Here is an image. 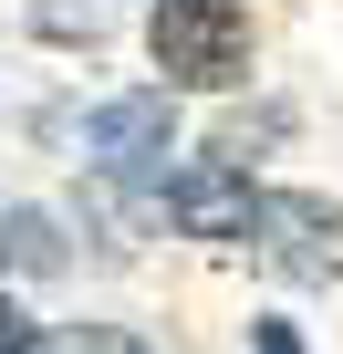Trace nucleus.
I'll list each match as a JSON object with an SVG mask.
<instances>
[{"label": "nucleus", "instance_id": "nucleus-2", "mask_svg": "<svg viewBox=\"0 0 343 354\" xmlns=\"http://www.w3.org/2000/svg\"><path fill=\"white\" fill-rule=\"evenodd\" d=\"M250 240H260V261L291 271V281H343V209H333V198L281 188V198L250 209Z\"/></svg>", "mask_w": 343, "mask_h": 354}, {"label": "nucleus", "instance_id": "nucleus-9", "mask_svg": "<svg viewBox=\"0 0 343 354\" xmlns=\"http://www.w3.org/2000/svg\"><path fill=\"white\" fill-rule=\"evenodd\" d=\"M250 354H302V333H291V323H271V313H260V323H250Z\"/></svg>", "mask_w": 343, "mask_h": 354}, {"label": "nucleus", "instance_id": "nucleus-3", "mask_svg": "<svg viewBox=\"0 0 343 354\" xmlns=\"http://www.w3.org/2000/svg\"><path fill=\"white\" fill-rule=\"evenodd\" d=\"M166 136H177L166 84H156V94H104V104L84 115V156H94V177H166V167H156Z\"/></svg>", "mask_w": 343, "mask_h": 354}, {"label": "nucleus", "instance_id": "nucleus-6", "mask_svg": "<svg viewBox=\"0 0 343 354\" xmlns=\"http://www.w3.org/2000/svg\"><path fill=\"white\" fill-rule=\"evenodd\" d=\"M281 125H291L281 104H260V115H229V136H219L208 156H229V167H250V146H281Z\"/></svg>", "mask_w": 343, "mask_h": 354}, {"label": "nucleus", "instance_id": "nucleus-4", "mask_svg": "<svg viewBox=\"0 0 343 354\" xmlns=\"http://www.w3.org/2000/svg\"><path fill=\"white\" fill-rule=\"evenodd\" d=\"M156 209L177 219L188 240H250L260 188H250V167H229V156H188L177 177H156Z\"/></svg>", "mask_w": 343, "mask_h": 354}, {"label": "nucleus", "instance_id": "nucleus-8", "mask_svg": "<svg viewBox=\"0 0 343 354\" xmlns=\"http://www.w3.org/2000/svg\"><path fill=\"white\" fill-rule=\"evenodd\" d=\"M0 354H42V323H32L11 292H0Z\"/></svg>", "mask_w": 343, "mask_h": 354}, {"label": "nucleus", "instance_id": "nucleus-7", "mask_svg": "<svg viewBox=\"0 0 343 354\" xmlns=\"http://www.w3.org/2000/svg\"><path fill=\"white\" fill-rule=\"evenodd\" d=\"M52 354H146V333H125V323H73Z\"/></svg>", "mask_w": 343, "mask_h": 354}, {"label": "nucleus", "instance_id": "nucleus-1", "mask_svg": "<svg viewBox=\"0 0 343 354\" xmlns=\"http://www.w3.org/2000/svg\"><path fill=\"white\" fill-rule=\"evenodd\" d=\"M146 53L177 94H229L250 84V0H156Z\"/></svg>", "mask_w": 343, "mask_h": 354}, {"label": "nucleus", "instance_id": "nucleus-10", "mask_svg": "<svg viewBox=\"0 0 343 354\" xmlns=\"http://www.w3.org/2000/svg\"><path fill=\"white\" fill-rule=\"evenodd\" d=\"M0 250H11V198H0Z\"/></svg>", "mask_w": 343, "mask_h": 354}, {"label": "nucleus", "instance_id": "nucleus-5", "mask_svg": "<svg viewBox=\"0 0 343 354\" xmlns=\"http://www.w3.org/2000/svg\"><path fill=\"white\" fill-rule=\"evenodd\" d=\"M11 271H63V230L42 219V209H11V250H0Z\"/></svg>", "mask_w": 343, "mask_h": 354}]
</instances>
